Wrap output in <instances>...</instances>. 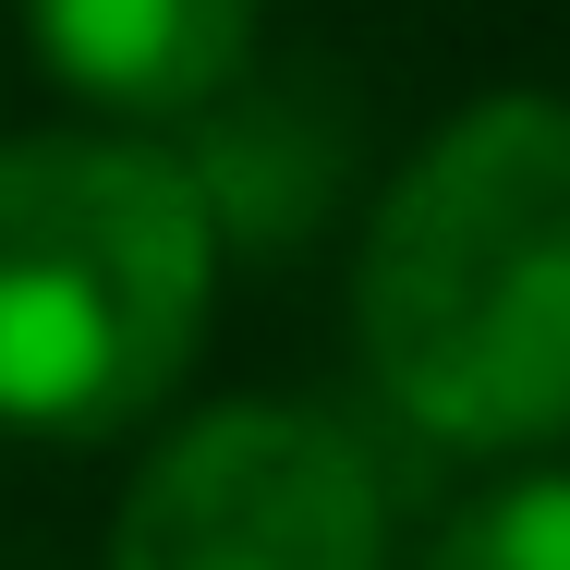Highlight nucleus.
Here are the masks:
<instances>
[{
	"mask_svg": "<svg viewBox=\"0 0 570 570\" xmlns=\"http://www.w3.org/2000/svg\"><path fill=\"white\" fill-rule=\"evenodd\" d=\"M352 328L425 438H570V98H485L425 134L364 230Z\"/></svg>",
	"mask_w": 570,
	"mask_h": 570,
	"instance_id": "f257e3e1",
	"label": "nucleus"
},
{
	"mask_svg": "<svg viewBox=\"0 0 570 570\" xmlns=\"http://www.w3.org/2000/svg\"><path fill=\"white\" fill-rule=\"evenodd\" d=\"M219 207L134 134L0 146V425L110 438L207 341Z\"/></svg>",
	"mask_w": 570,
	"mask_h": 570,
	"instance_id": "f03ea898",
	"label": "nucleus"
},
{
	"mask_svg": "<svg viewBox=\"0 0 570 570\" xmlns=\"http://www.w3.org/2000/svg\"><path fill=\"white\" fill-rule=\"evenodd\" d=\"M110 570H389V510L341 425L243 401L146 461Z\"/></svg>",
	"mask_w": 570,
	"mask_h": 570,
	"instance_id": "7ed1b4c3",
	"label": "nucleus"
},
{
	"mask_svg": "<svg viewBox=\"0 0 570 570\" xmlns=\"http://www.w3.org/2000/svg\"><path fill=\"white\" fill-rule=\"evenodd\" d=\"M37 61L121 121H195L255 61V0H24Z\"/></svg>",
	"mask_w": 570,
	"mask_h": 570,
	"instance_id": "20e7f679",
	"label": "nucleus"
},
{
	"mask_svg": "<svg viewBox=\"0 0 570 570\" xmlns=\"http://www.w3.org/2000/svg\"><path fill=\"white\" fill-rule=\"evenodd\" d=\"M425 570H570V473H522V485L473 498Z\"/></svg>",
	"mask_w": 570,
	"mask_h": 570,
	"instance_id": "39448f33",
	"label": "nucleus"
}]
</instances>
